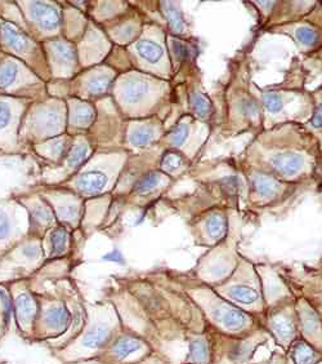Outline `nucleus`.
I'll use <instances>...</instances> for the list:
<instances>
[{
    "label": "nucleus",
    "instance_id": "obj_34",
    "mask_svg": "<svg viewBox=\"0 0 322 364\" xmlns=\"http://www.w3.org/2000/svg\"><path fill=\"white\" fill-rule=\"evenodd\" d=\"M186 168V158L177 150H168L161 161V170L168 174H178Z\"/></svg>",
    "mask_w": 322,
    "mask_h": 364
},
{
    "label": "nucleus",
    "instance_id": "obj_27",
    "mask_svg": "<svg viewBox=\"0 0 322 364\" xmlns=\"http://www.w3.org/2000/svg\"><path fill=\"white\" fill-rule=\"evenodd\" d=\"M1 39L3 43L10 47L13 52L19 55H28L32 51V43L23 33H21L17 28H15L12 24L3 22L1 24Z\"/></svg>",
    "mask_w": 322,
    "mask_h": 364
},
{
    "label": "nucleus",
    "instance_id": "obj_30",
    "mask_svg": "<svg viewBox=\"0 0 322 364\" xmlns=\"http://www.w3.org/2000/svg\"><path fill=\"white\" fill-rule=\"evenodd\" d=\"M50 56L56 61V66L64 67V70H71L75 65L76 57L74 48L67 42H52L48 46Z\"/></svg>",
    "mask_w": 322,
    "mask_h": 364
},
{
    "label": "nucleus",
    "instance_id": "obj_22",
    "mask_svg": "<svg viewBox=\"0 0 322 364\" xmlns=\"http://www.w3.org/2000/svg\"><path fill=\"white\" fill-rule=\"evenodd\" d=\"M53 213L59 225L76 229L82 220V204L77 199H57L53 201Z\"/></svg>",
    "mask_w": 322,
    "mask_h": 364
},
{
    "label": "nucleus",
    "instance_id": "obj_37",
    "mask_svg": "<svg viewBox=\"0 0 322 364\" xmlns=\"http://www.w3.org/2000/svg\"><path fill=\"white\" fill-rule=\"evenodd\" d=\"M19 77V67L16 62L8 61L0 66V88L13 86Z\"/></svg>",
    "mask_w": 322,
    "mask_h": 364
},
{
    "label": "nucleus",
    "instance_id": "obj_35",
    "mask_svg": "<svg viewBox=\"0 0 322 364\" xmlns=\"http://www.w3.org/2000/svg\"><path fill=\"white\" fill-rule=\"evenodd\" d=\"M190 106L193 111V114L200 118V119H204L207 120L213 113V105L210 102L208 97L205 95H202L201 92H192L190 95Z\"/></svg>",
    "mask_w": 322,
    "mask_h": 364
},
{
    "label": "nucleus",
    "instance_id": "obj_33",
    "mask_svg": "<svg viewBox=\"0 0 322 364\" xmlns=\"http://www.w3.org/2000/svg\"><path fill=\"white\" fill-rule=\"evenodd\" d=\"M161 10L164 12V16H165V19L168 21L171 30L174 34L180 35L186 31V22H184L177 4H174L173 1H162Z\"/></svg>",
    "mask_w": 322,
    "mask_h": 364
},
{
    "label": "nucleus",
    "instance_id": "obj_6",
    "mask_svg": "<svg viewBox=\"0 0 322 364\" xmlns=\"http://www.w3.org/2000/svg\"><path fill=\"white\" fill-rule=\"evenodd\" d=\"M38 300V314L34 325L31 344H46L64 335L71 322V311L62 292H35Z\"/></svg>",
    "mask_w": 322,
    "mask_h": 364
},
{
    "label": "nucleus",
    "instance_id": "obj_26",
    "mask_svg": "<svg viewBox=\"0 0 322 364\" xmlns=\"http://www.w3.org/2000/svg\"><path fill=\"white\" fill-rule=\"evenodd\" d=\"M252 188L259 201H274L284 190L281 182L272 176L259 172L252 176Z\"/></svg>",
    "mask_w": 322,
    "mask_h": 364
},
{
    "label": "nucleus",
    "instance_id": "obj_4",
    "mask_svg": "<svg viewBox=\"0 0 322 364\" xmlns=\"http://www.w3.org/2000/svg\"><path fill=\"white\" fill-rule=\"evenodd\" d=\"M211 288L232 305L263 320L265 305L262 282L256 266L250 261L240 257L234 273Z\"/></svg>",
    "mask_w": 322,
    "mask_h": 364
},
{
    "label": "nucleus",
    "instance_id": "obj_41",
    "mask_svg": "<svg viewBox=\"0 0 322 364\" xmlns=\"http://www.w3.org/2000/svg\"><path fill=\"white\" fill-rule=\"evenodd\" d=\"M171 48H173V52L176 53L177 58L180 60H189L191 56V51L184 43H182L180 40H176L173 44H171Z\"/></svg>",
    "mask_w": 322,
    "mask_h": 364
},
{
    "label": "nucleus",
    "instance_id": "obj_28",
    "mask_svg": "<svg viewBox=\"0 0 322 364\" xmlns=\"http://www.w3.org/2000/svg\"><path fill=\"white\" fill-rule=\"evenodd\" d=\"M114 79V73L107 69H97L86 79V93L91 96H100L110 88Z\"/></svg>",
    "mask_w": 322,
    "mask_h": 364
},
{
    "label": "nucleus",
    "instance_id": "obj_25",
    "mask_svg": "<svg viewBox=\"0 0 322 364\" xmlns=\"http://www.w3.org/2000/svg\"><path fill=\"white\" fill-rule=\"evenodd\" d=\"M196 127H199V123L191 116H186L180 119L178 125H176L167 136L168 144L176 150L180 149V150L186 152V147L190 146L191 143L193 141V137L191 136L195 134L193 129H196Z\"/></svg>",
    "mask_w": 322,
    "mask_h": 364
},
{
    "label": "nucleus",
    "instance_id": "obj_10",
    "mask_svg": "<svg viewBox=\"0 0 322 364\" xmlns=\"http://www.w3.org/2000/svg\"><path fill=\"white\" fill-rule=\"evenodd\" d=\"M13 322L17 326L19 334L25 341L31 344L34 336V325L38 314V300L35 292L25 279L12 282L8 286Z\"/></svg>",
    "mask_w": 322,
    "mask_h": 364
},
{
    "label": "nucleus",
    "instance_id": "obj_20",
    "mask_svg": "<svg viewBox=\"0 0 322 364\" xmlns=\"http://www.w3.org/2000/svg\"><path fill=\"white\" fill-rule=\"evenodd\" d=\"M29 15L39 28L47 33L57 31L61 28V15L57 7L53 4L32 1L29 4Z\"/></svg>",
    "mask_w": 322,
    "mask_h": 364
},
{
    "label": "nucleus",
    "instance_id": "obj_32",
    "mask_svg": "<svg viewBox=\"0 0 322 364\" xmlns=\"http://www.w3.org/2000/svg\"><path fill=\"white\" fill-rule=\"evenodd\" d=\"M13 319L10 291L4 284H0V340L8 334L10 322Z\"/></svg>",
    "mask_w": 322,
    "mask_h": 364
},
{
    "label": "nucleus",
    "instance_id": "obj_14",
    "mask_svg": "<svg viewBox=\"0 0 322 364\" xmlns=\"http://www.w3.org/2000/svg\"><path fill=\"white\" fill-rule=\"evenodd\" d=\"M268 164L271 167L269 170L278 177L285 180H294L299 179L308 171L310 156L303 150H296L294 147H277L271 149Z\"/></svg>",
    "mask_w": 322,
    "mask_h": 364
},
{
    "label": "nucleus",
    "instance_id": "obj_11",
    "mask_svg": "<svg viewBox=\"0 0 322 364\" xmlns=\"http://www.w3.org/2000/svg\"><path fill=\"white\" fill-rule=\"evenodd\" d=\"M153 78L144 77L142 74H129L120 80L117 87V97L122 105L128 109H140L155 102L164 88Z\"/></svg>",
    "mask_w": 322,
    "mask_h": 364
},
{
    "label": "nucleus",
    "instance_id": "obj_39",
    "mask_svg": "<svg viewBox=\"0 0 322 364\" xmlns=\"http://www.w3.org/2000/svg\"><path fill=\"white\" fill-rule=\"evenodd\" d=\"M49 147V156H53V159H58L61 156H64L67 152V140L65 137H59L56 140H52L49 144L47 145Z\"/></svg>",
    "mask_w": 322,
    "mask_h": 364
},
{
    "label": "nucleus",
    "instance_id": "obj_45",
    "mask_svg": "<svg viewBox=\"0 0 322 364\" xmlns=\"http://www.w3.org/2000/svg\"><path fill=\"white\" fill-rule=\"evenodd\" d=\"M67 364H104L98 359V358H92V359H86V361H79V362H74V363Z\"/></svg>",
    "mask_w": 322,
    "mask_h": 364
},
{
    "label": "nucleus",
    "instance_id": "obj_43",
    "mask_svg": "<svg viewBox=\"0 0 322 364\" xmlns=\"http://www.w3.org/2000/svg\"><path fill=\"white\" fill-rule=\"evenodd\" d=\"M259 364H286V358H285V353H278L275 352L274 354L271 355L269 359H267L265 362H262Z\"/></svg>",
    "mask_w": 322,
    "mask_h": 364
},
{
    "label": "nucleus",
    "instance_id": "obj_17",
    "mask_svg": "<svg viewBox=\"0 0 322 364\" xmlns=\"http://www.w3.org/2000/svg\"><path fill=\"white\" fill-rule=\"evenodd\" d=\"M256 271L262 282V292H263V298H265V310L289 298H295L290 288L286 286L284 280L280 278L275 271L267 270V269H256Z\"/></svg>",
    "mask_w": 322,
    "mask_h": 364
},
{
    "label": "nucleus",
    "instance_id": "obj_38",
    "mask_svg": "<svg viewBox=\"0 0 322 364\" xmlns=\"http://www.w3.org/2000/svg\"><path fill=\"white\" fill-rule=\"evenodd\" d=\"M293 35L298 43L307 47H313L319 42V31L310 25H301L295 28Z\"/></svg>",
    "mask_w": 322,
    "mask_h": 364
},
{
    "label": "nucleus",
    "instance_id": "obj_2",
    "mask_svg": "<svg viewBox=\"0 0 322 364\" xmlns=\"http://www.w3.org/2000/svg\"><path fill=\"white\" fill-rule=\"evenodd\" d=\"M86 325L65 347L50 352L62 364L97 358L122 328L123 322L111 301L86 302Z\"/></svg>",
    "mask_w": 322,
    "mask_h": 364
},
{
    "label": "nucleus",
    "instance_id": "obj_9",
    "mask_svg": "<svg viewBox=\"0 0 322 364\" xmlns=\"http://www.w3.org/2000/svg\"><path fill=\"white\" fill-rule=\"evenodd\" d=\"M262 326L269 337L275 340L276 344L283 349V352H286L299 337L295 298L268 307L265 311Z\"/></svg>",
    "mask_w": 322,
    "mask_h": 364
},
{
    "label": "nucleus",
    "instance_id": "obj_8",
    "mask_svg": "<svg viewBox=\"0 0 322 364\" xmlns=\"http://www.w3.org/2000/svg\"><path fill=\"white\" fill-rule=\"evenodd\" d=\"M151 353L143 337L123 327L97 358L104 364H135Z\"/></svg>",
    "mask_w": 322,
    "mask_h": 364
},
{
    "label": "nucleus",
    "instance_id": "obj_29",
    "mask_svg": "<svg viewBox=\"0 0 322 364\" xmlns=\"http://www.w3.org/2000/svg\"><path fill=\"white\" fill-rule=\"evenodd\" d=\"M70 106V125L75 128H88L95 120L93 106L73 100Z\"/></svg>",
    "mask_w": 322,
    "mask_h": 364
},
{
    "label": "nucleus",
    "instance_id": "obj_36",
    "mask_svg": "<svg viewBox=\"0 0 322 364\" xmlns=\"http://www.w3.org/2000/svg\"><path fill=\"white\" fill-rule=\"evenodd\" d=\"M89 154H91V146L88 143L83 140L76 141L75 144L70 147L67 154V167L70 170H75L76 167H79L86 161Z\"/></svg>",
    "mask_w": 322,
    "mask_h": 364
},
{
    "label": "nucleus",
    "instance_id": "obj_5",
    "mask_svg": "<svg viewBox=\"0 0 322 364\" xmlns=\"http://www.w3.org/2000/svg\"><path fill=\"white\" fill-rule=\"evenodd\" d=\"M209 336L210 364H253L258 347L265 344L269 337L263 327L245 337L222 335L209 327Z\"/></svg>",
    "mask_w": 322,
    "mask_h": 364
},
{
    "label": "nucleus",
    "instance_id": "obj_40",
    "mask_svg": "<svg viewBox=\"0 0 322 364\" xmlns=\"http://www.w3.org/2000/svg\"><path fill=\"white\" fill-rule=\"evenodd\" d=\"M13 119V109L8 102L0 101V131L8 128Z\"/></svg>",
    "mask_w": 322,
    "mask_h": 364
},
{
    "label": "nucleus",
    "instance_id": "obj_12",
    "mask_svg": "<svg viewBox=\"0 0 322 364\" xmlns=\"http://www.w3.org/2000/svg\"><path fill=\"white\" fill-rule=\"evenodd\" d=\"M134 55L143 66L152 69L153 73L159 71L164 74L169 71L167 49L160 30L151 29L146 34L143 33L142 37L134 43Z\"/></svg>",
    "mask_w": 322,
    "mask_h": 364
},
{
    "label": "nucleus",
    "instance_id": "obj_46",
    "mask_svg": "<svg viewBox=\"0 0 322 364\" xmlns=\"http://www.w3.org/2000/svg\"><path fill=\"white\" fill-rule=\"evenodd\" d=\"M0 364H8V362H1V361H0Z\"/></svg>",
    "mask_w": 322,
    "mask_h": 364
},
{
    "label": "nucleus",
    "instance_id": "obj_16",
    "mask_svg": "<svg viewBox=\"0 0 322 364\" xmlns=\"http://www.w3.org/2000/svg\"><path fill=\"white\" fill-rule=\"evenodd\" d=\"M64 298L66 300L67 307L71 311V322L70 326L67 328L66 332L62 336H59L58 338H55L52 341H48L44 345L47 346L50 352L55 350H59L75 338L76 335L82 331V328L86 325V305H84V300L80 296V293L77 291H70V293L64 292L62 293Z\"/></svg>",
    "mask_w": 322,
    "mask_h": 364
},
{
    "label": "nucleus",
    "instance_id": "obj_42",
    "mask_svg": "<svg viewBox=\"0 0 322 364\" xmlns=\"http://www.w3.org/2000/svg\"><path fill=\"white\" fill-rule=\"evenodd\" d=\"M135 364H171L165 359L162 358L161 355L156 354V353H151L150 355H147L144 359L140 361L138 363Z\"/></svg>",
    "mask_w": 322,
    "mask_h": 364
},
{
    "label": "nucleus",
    "instance_id": "obj_21",
    "mask_svg": "<svg viewBox=\"0 0 322 364\" xmlns=\"http://www.w3.org/2000/svg\"><path fill=\"white\" fill-rule=\"evenodd\" d=\"M161 134V125L152 119L135 122L128 128V141L134 147H146L152 144Z\"/></svg>",
    "mask_w": 322,
    "mask_h": 364
},
{
    "label": "nucleus",
    "instance_id": "obj_3",
    "mask_svg": "<svg viewBox=\"0 0 322 364\" xmlns=\"http://www.w3.org/2000/svg\"><path fill=\"white\" fill-rule=\"evenodd\" d=\"M180 289L199 309L207 325L219 334L245 337L262 328V320L220 298L213 288L198 280H180Z\"/></svg>",
    "mask_w": 322,
    "mask_h": 364
},
{
    "label": "nucleus",
    "instance_id": "obj_24",
    "mask_svg": "<svg viewBox=\"0 0 322 364\" xmlns=\"http://www.w3.org/2000/svg\"><path fill=\"white\" fill-rule=\"evenodd\" d=\"M284 353L286 364H320L322 362L321 353L299 337Z\"/></svg>",
    "mask_w": 322,
    "mask_h": 364
},
{
    "label": "nucleus",
    "instance_id": "obj_1",
    "mask_svg": "<svg viewBox=\"0 0 322 364\" xmlns=\"http://www.w3.org/2000/svg\"><path fill=\"white\" fill-rule=\"evenodd\" d=\"M120 302L113 304L123 327L143 337L153 353L171 364H210L209 326L182 289L143 283Z\"/></svg>",
    "mask_w": 322,
    "mask_h": 364
},
{
    "label": "nucleus",
    "instance_id": "obj_13",
    "mask_svg": "<svg viewBox=\"0 0 322 364\" xmlns=\"http://www.w3.org/2000/svg\"><path fill=\"white\" fill-rule=\"evenodd\" d=\"M298 335L322 354V319L312 302L305 296H295Z\"/></svg>",
    "mask_w": 322,
    "mask_h": 364
},
{
    "label": "nucleus",
    "instance_id": "obj_31",
    "mask_svg": "<svg viewBox=\"0 0 322 364\" xmlns=\"http://www.w3.org/2000/svg\"><path fill=\"white\" fill-rule=\"evenodd\" d=\"M169 182V177L161 172H151L143 176L140 181L135 183L133 192L138 197H144L165 186Z\"/></svg>",
    "mask_w": 322,
    "mask_h": 364
},
{
    "label": "nucleus",
    "instance_id": "obj_44",
    "mask_svg": "<svg viewBox=\"0 0 322 364\" xmlns=\"http://www.w3.org/2000/svg\"><path fill=\"white\" fill-rule=\"evenodd\" d=\"M312 125L313 127H317V128L322 127V101L316 107V111L313 114Z\"/></svg>",
    "mask_w": 322,
    "mask_h": 364
},
{
    "label": "nucleus",
    "instance_id": "obj_15",
    "mask_svg": "<svg viewBox=\"0 0 322 364\" xmlns=\"http://www.w3.org/2000/svg\"><path fill=\"white\" fill-rule=\"evenodd\" d=\"M192 230L196 244L213 248L227 238L229 233L227 216L218 210L209 211L202 219L195 222Z\"/></svg>",
    "mask_w": 322,
    "mask_h": 364
},
{
    "label": "nucleus",
    "instance_id": "obj_19",
    "mask_svg": "<svg viewBox=\"0 0 322 364\" xmlns=\"http://www.w3.org/2000/svg\"><path fill=\"white\" fill-rule=\"evenodd\" d=\"M113 176L114 171L111 168H104L97 167L93 170H88L84 173H82L77 180H76V189L86 195H95L101 194L113 182Z\"/></svg>",
    "mask_w": 322,
    "mask_h": 364
},
{
    "label": "nucleus",
    "instance_id": "obj_18",
    "mask_svg": "<svg viewBox=\"0 0 322 364\" xmlns=\"http://www.w3.org/2000/svg\"><path fill=\"white\" fill-rule=\"evenodd\" d=\"M41 248L46 260L65 257L71 248V234L68 228L56 225L49 229L41 239Z\"/></svg>",
    "mask_w": 322,
    "mask_h": 364
},
{
    "label": "nucleus",
    "instance_id": "obj_23",
    "mask_svg": "<svg viewBox=\"0 0 322 364\" xmlns=\"http://www.w3.org/2000/svg\"><path fill=\"white\" fill-rule=\"evenodd\" d=\"M34 125L39 134H56L64 125L61 109L57 106H46L39 109L34 116Z\"/></svg>",
    "mask_w": 322,
    "mask_h": 364
},
{
    "label": "nucleus",
    "instance_id": "obj_7",
    "mask_svg": "<svg viewBox=\"0 0 322 364\" xmlns=\"http://www.w3.org/2000/svg\"><path fill=\"white\" fill-rule=\"evenodd\" d=\"M238 260L240 256L236 251V240H229L228 233L226 239L213 247L200 260L195 274L200 282L214 287L234 273Z\"/></svg>",
    "mask_w": 322,
    "mask_h": 364
}]
</instances>
